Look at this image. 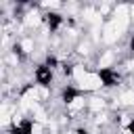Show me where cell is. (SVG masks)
Masks as SVG:
<instances>
[{
    "instance_id": "cell-1",
    "label": "cell",
    "mask_w": 134,
    "mask_h": 134,
    "mask_svg": "<svg viewBox=\"0 0 134 134\" xmlns=\"http://www.w3.org/2000/svg\"><path fill=\"white\" fill-rule=\"evenodd\" d=\"M46 130H48V128H46L44 124H38V121L31 119V124H29V134H48Z\"/></svg>"
},
{
    "instance_id": "cell-2",
    "label": "cell",
    "mask_w": 134,
    "mask_h": 134,
    "mask_svg": "<svg viewBox=\"0 0 134 134\" xmlns=\"http://www.w3.org/2000/svg\"><path fill=\"white\" fill-rule=\"evenodd\" d=\"M130 21H132V25H134V4H130Z\"/></svg>"
},
{
    "instance_id": "cell-3",
    "label": "cell",
    "mask_w": 134,
    "mask_h": 134,
    "mask_svg": "<svg viewBox=\"0 0 134 134\" xmlns=\"http://www.w3.org/2000/svg\"><path fill=\"white\" fill-rule=\"evenodd\" d=\"M48 134H67V132H63V130H57V132H48Z\"/></svg>"
}]
</instances>
